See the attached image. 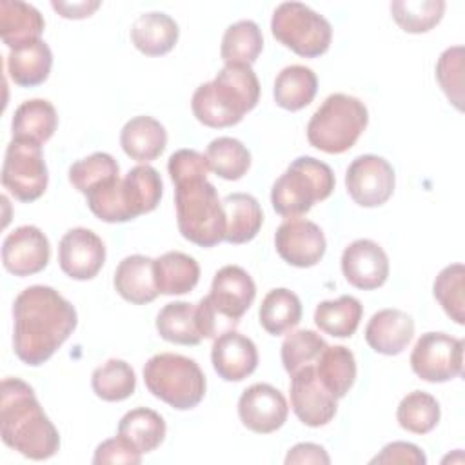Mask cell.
Instances as JSON below:
<instances>
[{"mask_svg": "<svg viewBox=\"0 0 465 465\" xmlns=\"http://www.w3.org/2000/svg\"><path fill=\"white\" fill-rule=\"evenodd\" d=\"M120 174L118 162L109 153H93L69 167V182L76 191L85 194L93 187Z\"/></svg>", "mask_w": 465, "mask_h": 465, "instance_id": "42", "label": "cell"}, {"mask_svg": "<svg viewBox=\"0 0 465 465\" xmlns=\"http://www.w3.org/2000/svg\"><path fill=\"white\" fill-rule=\"evenodd\" d=\"M0 432L7 447L29 460H47L60 449V434L44 412L33 387L20 378L0 385Z\"/></svg>", "mask_w": 465, "mask_h": 465, "instance_id": "3", "label": "cell"}, {"mask_svg": "<svg viewBox=\"0 0 465 465\" xmlns=\"http://www.w3.org/2000/svg\"><path fill=\"white\" fill-rule=\"evenodd\" d=\"M271 31L280 44L303 58L327 53L332 40L329 20L302 2L280 4L272 13Z\"/></svg>", "mask_w": 465, "mask_h": 465, "instance_id": "8", "label": "cell"}, {"mask_svg": "<svg viewBox=\"0 0 465 465\" xmlns=\"http://www.w3.org/2000/svg\"><path fill=\"white\" fill-rule=\"evenodd\" d=\"M122 189L129 214L134 220L136 216L151 213L158 207L163 193V183L160 173L154 167L140 163L129 169V173L124 176Z\"/></svg>", "mask_w": 465, "mask_h": 465, "instance_id": "30", "label": "cell"}, {"mask_svg": "<svg viewBox=\"0 0 465 465\" xmlns=\"http://www.w3.org/2000/svg\"><path fill=\"white\" fill-rule=\"evenodd\" d=\"M434 298L445 314L458 325L465 323V267L463 263H450L443 267L432 285Z\"/></svg>", "mask_w": 465, "mask_h": 465, "instance_id": "41", "label": "cell"}, {"mask_svg": "<svg viewBox=\"0 0 465 465\" xmlns=\"http://www.w3.org/2000/svg\"><path fill=\"white\" fill-rule=\"evenodd\" d=\"M296 463H300V465L302 463L329 465L331 458L322 445L303 441V443H296L292 449H289V452L285 456V465H296Z\"/></svg>", "mask_w": 465, "mask_h": 465, "instance_id": "47", "label": "cell"}, {"mask_svg": "<svg viewBox=\"0 0 465 465\" xmlns=\"http://www.w3.org/2000/svg\"><path fill=\"white\" fill-rule=\"evenodd\" d=\"M51 7L64 18L80 20V18L91 16L100 7V2H56V0H53Z\"/></svg>", "mask_w": 465, "mask_h": 465, "instance_id": "48", "label": "cell"}, {"mask_svg": "<svg viewBox=\"0 0 465 465\" xmlns=\"http://www.w3.org/2000/svg\"><path fill=\"white\" fill-rule=\"evenodd\" d=\"M45 22L40 11L20 0L0 2V35L9 49L40 40Z\"/></svg>", "mask_w": 465, "mask_h": 465, "instance_id": "24", "label": "cell"}, {"mask_svg": "<svg viewBox=\"0 0 465 465\" xmlns=\"http://www.w3.org/2000/svg\"><path fill=\"white\" fill-rule=\"evenodd\" d=\"M363 316V307L358 298L343 294L336 300H325L316 305L314 323L320 331L334 338H351Z\"/></svg>", "mask_w": 465, "mask_h": 465, "instance_id": "33", "label": "cell"}, {"mask_svg": "<svg viewBox=\"0 0 465 465\" xmlns=\"http://www.w3.org/2000/svg\"><path fill=\"white\" fill-rule=\"evenodd\" d=\"M325 347V340L311 329H300L287 334L282 343L283 369L292 374L298 369L314 363Z\"/></svg>", "mask_w": 465, "mask_h": 465, "instance_id": "43", "label": "cell"}, {"mask_svg": "<svg viewBox=\"0 0 465 465\" xmlns=\"http://www.w3.org/2000/svg\"><path fill=\"white\" fill-rule=\"evenodd\" d=\"M274 247L283 262L294 267H312L325 254L323 231L311 220L289 218L274 232Z\"/></svg>", "mask_w": 465, "mask_h": 465, "instance_id": "14", "label": "cell"}, {"mask_svg": "<svg viewBox=\"0 0 465 465\" xmlns=\"http://www.w3.org/2000/svg\"><path fill=\"white\" fill-rule=\"evenodd\" d=\"M341 272L352 287L372 291L387 282L389 258L381 245L369 238H360L343 249Z\"/></svg>", "mask_w": 465, "mask_h": 465, "instance_id": "19", "label": "cell"}, {"mask_svg": "<svg viewBox=\"0 0 465 465\" xmlns=\"http://www.w3.org/2000/svg\"><path fill=\"white\" fill-rule=\"evenodd\" d=\"M49 174L42 145L13 138L5 149L2 185L20 202H35L47 189Z\"/></svg>", "mask_w": 465, "mask_h": 465, "instance_id": "9", "label": "cell"}, {"mask_svg": "<svg viewBox=\"0 0 465 465\" xmlns=\"http://www.w3.org/2000/svg\"><path fill=\"white\" fill-rule=\"evenodd\" d=\"M13 349L16 358L31 367L47 361L73 334L78 323L76 309L56 289L31 285L13 303Z\"/></svg>", "mask_w": 465, "mask_h": 465, "instance_id": "2", "label": "cell"}, {"mask_svg": "<svg viewBox=\"0 0 465 465\" xmlns=\"http://www.w3.org/2000/svg\"><path fill=\"white\" fill-rule=\"evenodd\" d=\"M143 381L149 392L178 411L196 407L207 389L200 365L187 356L160 352L143 365Z\"/></svg>", "mask_w": 465, "mask_h": 465, "instance_id": "7", "label": "cell"}, {"mask_svg": "<svg viewBox=\"0 0 465 465\" xmlns=\"http://www.w3.org/2000/svg\"><path fill=\"white\" fill-rule=\"evenodd\" d=\"M142 461V454L138 449L124 436H114L105 441H102L93 456L94 465H105V463H124V465H138Z\"/></svg>", "mask_w": 465, "mask_h": 465, "instance_id": "45", "label": "cell"}, {"mask_svg": "<svg viewBox=\"0 0 465 465\" xmlns=\"http://www.w3.org/2000/svg\"><path fill=\"white\" fill-rule=\"evenodd\" d=\"M174 183L176 222L182 236L200 247H214L225 240V211L216 187L207 180L205 154L178 149L167 162Z\"/></svg>", "mask_w": 465, "mask_h": 465, "instance_id": "1", "label": "cell"}, {"mask_svg": "<svg viewBox=\"0 0 465 465\" xmlns=\"http://www.w3.org/2000/svg\"><path fill=\"white\" fill-rule=\"evenodd\" d=\"M153 271L158 292L167 296L187 294L200 280L198 262L180 251H169L154 258Z\"/></svg>", "mask_w": 465, "mask_h": 465, "instance_id": "26", "label": "cell"}, {"mask_svg": "<svg viewBox=\"0 0 465 465\" xmlns=\"http://www.w3.org/2000/svg\"><path fill=\"white\" fill-rule=\"evenodd\" d=\"M216 318L209 296H203L198 303L171 302L160 309L156 316V331L165 341L198 345L202 340L216 334Z\"/></svg>", "mask_w": 465, "mask_h": 465, "instance_id": "10", "label": "cell"}, {"mask_svg": "<svg viewBox=\"0 0 465 465\" xmlns=\"http://www.w3.org/2000/svg\"><path fill=\"white\" fill-rule=\"evenodd\" d=\"M314 371L325 389L336 398H343L356 380V360L354 354L343 345H327L318 360Z\"/></svg>", "mask_w": 465, "mask_h": 465, "instance_id": "32", "label": "cell"}, {"mask_svg": "<svg viewBox=\"0 0 465 465\" xmlns=\"http://www.w3.org/2000/svg\"><path fill=\"white\" fill-rule=\"evenodd\" d=\"M338 400L320 381L314 363L291 374V407L296 418L307 427L327 425L338 409Z\"/></svg>", "mask_w": 465, "mask_h": 465, "instance_id": "13", "label": "cell"}, {"mask_svg": "<svg viewBox=\"0 0 465 465\" xmlns=\"http://www.w3.org/2000/svg\"><path fill=\"white\" fill-rule=\"evenodd\" d=\"M334 173L312 156H298L271 189L272 209L285 218H298L334 191Z\"/></svg>", "mask_w": 465, "mask_h": 465, "instance_id": "6", "label": "cell"}, {"mask_svg": "<svg viewBox=\"0 0 465 465\" xmlns=\"http://www.w3.org/2000/svg\"><path fill=\"white\" fill-rule=\"evenodd\" d=\"M436 78L449 102L463 111V47L445 49L436 64Z\"/></svg>", "mask_w": 465, "mask_h": 465, "instance_id": "44", "label": "cell"}, {"mask_svg": "<svg viewBox=\"0 0 465 465\" xmlns=\"http://www.w3.org/2000/svg\"><path fill=\"white\" fill-rule=\"evenodd\" d=\"M441 411L438 400L425 391H412L401 398L396 409V420L401 429L412 434H427L440 421Z\"/></svg>", "mask_w": 465, "mask_h": 465, "instance_id": "39", "label": "cell"}, {"mask_svg": "<svg viewBox=\"0 0 465 465\" xmlns=\"http://www.w3.org/2000/svg\"><path fill=\"white\" fill-rule=\"evenodd\" d=\"M178 24L162 11L140 15L131 27V40L134 47L147 56H162L169 53L178 42Z\"/></svg>", "mask_w": 465, "mask_h": 465, "instance_id": "25", "label": "cell"}, {"mask_svg": "<svg viewBox=\"0 0 465 465\" xmlns=\"http://www.w3.org/2000/svg\"><path fill=\"white\" fill-rule=\"evenodd\" d=\"M394 169L376 154H361L354 158L345 173V187L349 196L361 207H380L394 193Z\"/></svg>", "mask_w": 465, "mask_h": 465, "instance_id": "12", "label": "cell"}, {"mask_svg": "<svg viewBox=\"0 0 465 465\" xmlns=\"http://www.w3.org/2000/svg\"><path fill=\"white\" fill-rule=\"evenodd\" d=\"M105 262L102 238L85 227L69 229L58 243L60 269L73 280L94 278Z\"/></svg>", "mask_w": 465, "mask_h": 465, "instance_id": "16", "label": "cell"}, {"mask_svg": "<svg viewBox=\"0 0 465 465\" xmlns=\"http://www.w3.org/2000/svg\"><path fill=\"white\" fill-rule=\"evenodd\" d=\"M211 361L225 381H242L258 367V349L251 338L238 331H225L214 338Z\"/></svg>", "mask_w": 465, "mask_h": 465, "instance_id": "20", "label": "cell"}, {"mask_svg": "<svg viewBox=\"0 0 465 465\" xmlns=\"http://www.w3.org/2000/svg\"><path fill=\"white\" fill-rule=\"evenodd\" d=\"M369 124L365 104L351 94H329L307 124V140L312 147L341 154L349 151Z\"/></svg>", "mask_w": 465, "mask_h": 465, "instance_id": "5", "label": "cell"}, {"mask_svg": "<svg viewBox=\"0 0 465 465\" xmlns=\"http://www.w3.org/2000/svg\"><path fill=\"white\" fill-rule=\"evenodd\" d=\"M153 258L143 254H131L125 256L116 271H114V289L116 292L134 305L151 303L160 292L154 282L153 271Z\"/></svg>", "mask_w": 465, "mask_h": 465, "instance_id": "22", "label": "cell"}, {"mask_svg": "<svg viewBox=\"0 0 465 465\" xmlns=\"http://www.w3.org/2000/svg\"><path fill=\"white\" fill-rule=\"evenodd\" d=\"M260 325L272 336L285 334L296 327L302 320V302L300 298L285 289L278 287L265 294L258 311Z\"/></svg>", "mask_w": 465, "mask_h": 465, "instance_id": "35", "label": "cell"}, {"mask_svg": "<svg viewBox=\"0 0 465 465\" xmlns=\"http://www.w3.org/2000/svg\"><path fill=\"white\" fill-rule=\"evenodd\" d=\"M49 258V240L35 225L16 227L2 243V263L15 276H31L44 271Z\"/></svg>", "mask_w": 465, "mask_h": 465, "instance_id": "17", "label": "cell"}, {"mask_svg": "<svg viewBox=\"0 0 465 465\" xmlns=\"http://www.w3.org/2000/svg\"><path fill=\"white\" fill-rule=\"evenodd\" d=\"M58 127V114L54 105L44 98H33L22 102L11 122L13 138L29 140L35 143H45Z\"/></svg>", "mask_w": 465, "mask_h": 465, "instance_id": "29", "label": "cell"}, {"mask_svg": "<svg viewBox=\"0 0 465 465\" xmlns=\"http://www.w3.org/2000/svg\"><path fill=\"white\" fill-rule=\"evenodd\" d=\"M225 211V242L247 243L263 223V213L258 200L247 193H232L222 200Z\"/></svg>", "mask_w": 465, "mask_h": 465, "instance_id": "28", "label": "cell"}, {"mask_svg": "<svg viewBox=\"0 0 465 465\" xmlns=\"http://www.w3.org/2000/svg\"><path fill=\"white\" fill-rule=\"evenodd\" d=\"M414 336V320L400 309L374 312L365 327L369 347L385 356L400 354Z\"/></svg>", "mask_w": 465, "mask_h": 465, "instance_id": "21", "label": "cell"}, {"mask_svg": "<svg viewBox=\"0 0 465 465\" xmlns=\"http://www.w3.org/2000/svg\"><path fill=\"white\" fill-rule=\"evenodd\" d=\"M289 414L285 396L269 383H252L238 400V416L243 427L256 434L278 430Z\"/></svg>", "mask_w": 465, "mask_h": 465, "instance_id": "15", "label": "cell"}, {"mask_svg": "<svg viewBox=\"0 0 465 465\" xmlns=\"http://www.w3.org/2000/svg\"><path fill=\"white\" fill-rule=\"evenodd\" d=\"M371 463H387V465H425L427 456L423 450L409 441H392L387 443L380 454H376Z\"/></svg>", "mask_w": 465, "mask_h": 465, "instance_id": "46", "label": "cell"}, {"mask_svg": "<svg viewBox=\"0 0 465 465\" xmlns=\"http://www.w3.org/2000/svg\"><path fill=\"white\" fill-rule=\"evenodd\" d=\"M207 296L216 316L238 323L256 298V285L251 274L240 265H225L216 271Z\"/></svg>", "mask_w": 465, "mask_h": 465, "instance_id": "18", "label": "cell"}, {"mask_svg": "<svg viewBox=\"0 0 465 465\" xmlns=\"http://www.w3.org/2000/svg\"><path fill=\"white\" fill-rule=\"evenodd\" d=\"M209 169L223 180H240L251 167L249 149L236 138L218 136L205 149Z\"/></svg>", "mask_w": 465, "mask_h": 465, "instance_id": "37", "label": "cell"}, {"mask_svg": "<svg viewBox=\"0 0 465 465\" xmlns=\"http://www.w3.org/2000/svg\"><path fill=\"white\" fill-rule=\"evenodd\" d=\"M91 385L104 401H122L134 392L136 376L127 361L111 358L93 371Z\"/></svg>", "mask_w": 465, "mask_h": 465, "instance_id": "38", "label": "cell"}, {"mask_svg": "<svg viewBox=\"0 0 465 465\" xmlns=\"http://www.w3.org/2000/svg\"><path fill=\"white\" fill-rule=\"evenodd\" d=\"M318 91V78L311 67L305 65H287L274 80V102L282 109L300 111L307 107Z\"/></svg>", "mask_w": 465, "mask_h": 465, "instance_id": "31", "label": "cell"}, {"mask_svg": "<svg viewBox=\"0 0 465 465\" xmlns=\"http://www.w3.org/2000/svg\"><path fill=\"white\" fill-rule=\"evenodd\" d=\"M414 374L430 383H443L463 372V340L445 332H425L411 352Z\"/></svg>", "mask_w": 465, "mask_h": 465, "instance_id": "11", "label": "cell"}, {"mask_svg": "<svg viewBox=\"0 0 465 465\" xmlns=\"http://www.w3.org/2000/svg\"><path fill=\"white\" fill-rule=\"evenodd\" d=\"M167 432L163 418L147 407H136L127 411L120 423H118V434L127 438L140 454L153 452L160 443L163 441Z\"/></svg>", "mask_w": 465, "mask_h": 465, "instance_id": "34", "label": "cell"}, {"mask_svg": "<svg viewBox=\"0 0 465 465\" xmlns=\"http://www.w3.org/2000/svg\"><path fill=\"white\" fill-rule=\"evenodd\" d=\"M445 13L443 0H394L391 15L405 33H427L440 24Z\"/></svg>", "mask_w": 465, "mask_h": 465, "instance_id": "40", "label": "cell"}, {"mask_svg": "<svg viewBox=\"0 0 465 465\" xmlns=\"http://www.w3.org/2000/svg\"><path fill=\"white\" fill-rule=\"evenodd\" d=\"M263 49V35L256 22L238 20L231 24L222 38L220 56L225 64H247L256 62Z\"/></svg>", "mask_w": 465, "mask_h": 465, "instance_id": "36", "label": "cell"}, {"mask_svg": "<svg viewBox=\"0 0 465 465\" xmlns=\"http://www.w3.org/2000/svg\"><path fill=\"white\" fill-rule=\"evenodd\" d=\"M120 145L129 158L147 163L163 153L167 145V131L156 118L140 114L122 127Z\"/></svg>", "mask_w": 465, "mask_h": 465, "instance_id": "23", "label": "cell"}, {"mask_svg": "<svg viewBox=\"0 0 465 465\" xmlns=\"http://www.w3.org/2000/svg\"><path fill=\"white\" fill-rule=\"evenodd\" d=\"M260 82L247 64H225L214 80L196 87L191 109L196 120L207 127L222 129L242 122L243 114L256 107Z\"/></svg>", "mask_w": 465, "mask_h": 465, "instance_id": "4", "label": "cell"}, {"mask_svg": "<svg viewBox=\"0 0 465 465\" xmlns=\"http://www.w3.org/2000/svg\"><path fill=\"white\" fill-rule=\"evenodd\" d=\"M53 65V53L40 38L31 44L9 49L7 73L20 87H35L47 80Z\"/></svg>", "mask_w": 465, "mask_h": 465, "instance_id": "27", "label": "cell"}]
</instances>
